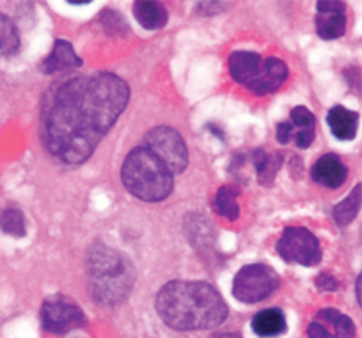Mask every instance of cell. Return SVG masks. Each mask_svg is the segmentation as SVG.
I'll return each mask as SVG.
<instances>
[{
  "instance_id": "obj_12",
  "label": "cell",
  "mask_w": 362,
  "mask_h": 338,
  "mask_svg": "<svg viewBox=\"0 0 362 338\" xmlns=\"http://www.w3.org/2000/svg\"><path fill=\"white\" fill-rule=\"evenodd\" d=\"M316 32L324 40L342 37L347 30V5L339 0H322L316 5Z\"/></svg>"
},
{
  "instance_id": "obj_19",
  "label": "cell",
  "mask_w": 362,
  "mask_h": 338,
  "mask_svg": "<svg viewBox=\"0 0 362 338\" xmlns=\"http://www.w3.org/2000/svg\"><path fill=\"white\" fill-rule=\"evenodd\" d=\"M21 47V34L16 23L5 14H0V57L13 56Z\"/></svg>"
},
{
  "instance_id": "obj_13",
  "label": "cell",
  "mask_w": 362,
  "mask_h": 338,
  "mask_svg": "<svg viewBox=\"0 0 362 338\" xmlns=\"http://www.w3.org/2000/svg\"><path fill=\"white\" fill-rule=\"evenodd\" d=\"M310 176H312L315 183L329 189H336L346 183L349 169L338 154L329 152L315 162Z\"/></svg>"
},
{
  "instance_id": "obj_6",
  "label": "cell",
  "mask_w": 362,
  "mask_h": 338,
  "mask_svg": "<svg viewBox=\"0 0 362 338\" xmlns=\"http://www.w3.org/2000/svg\"><path fill=\"white\" fill-rule=\"evenodd\" d=\"M281 279L273 267L264 263L245 265L233 279V297L245 305L264 301L279 289Z\"/></svg>"
},
{
  "instance_id": "obj_7",
  "label": "cell",
  "mask_w": 362,
  "mask_h": 338,
  "mask_svg": "<svg viewBox=\"0 0 362 338\" xmlns=\"http://www.w3.org/2000/svg\"><path fill=\"white\" fill-rule=\"evenodd\" d=\"M276 251L286 263L312 267L321 263L322 248L317 237L304 227H288L276 243Z\"/></svg>"
},
{
  "instance_id": "obj_18",
  "label": "cell",
  "mask_w": 362,
  "mask_h": 338,
  "mask_svg": "<svg viewBox=\"0 0 362 338\" xmlns=\"http://www.w3.org/2000/svg\"><path fill=\"white\" fill-rule=\"evenodd\" d=\"M238 197H239V189L235 186H222L219 188L216 198H214V207L219 215L226 217L227 220H238L239 219V203H238Z\"/></svg>"
},
{
  "instance_id": "obj_4",
  "label": "cell",
  "mask_w": 362,
  "mask_h": 338,
  "mask_svg": "<svg viewBox=\"0 0 362 338\" xmlns=\"http://www.w3.org/2000/svg\"><path fill=\"white\" fill-rule=\"evenodd\" d=\"M124 186L144 202H160L175 186L173 172L145 146H137L127 155L120 171Z\"/></svg>"
},
{
  "instance_id": "obj_2",
  "label": "cell",
  "mask_w": 362,
  "mask_h": 338,
  "mask_svg": "<svg viewBox=\"0 0 362 338\" xmlns=\"http://www.w3.org/2000/svg\"><path fill=\"white\" fill-rule=\"evenodd\" d=\"M156 310L162 322L176 331H205L221 326L228 317L226 300L204 282L176 280L162 286Z\"/></svg>"
},
{
  "instance_id": "obj_5",
  "label": "cell",
  "mask_w": 362,
  "mask_h": 338,
  "mask_svg": "<svg viewBox=\"0 0 362 338\" xmlns=\"http://www.w3.org/2000/svg\"><path fill=\"white\" fill-rule=\"evenodd\" d=\"M228 71L233 80L259 97L278 91L288 77V66L284 60L278 57L264 59L255 51L231 53Z\"/></svg>"
},
{
  "instance_id": "obj_11",
  "label": "cell",
  "mask_w": 362,
  "mask_h": 338,
  "mask_svg": "<svg viewBox=\"0 0 362 338\" xmlns=\"http://www.w3.org/2000/svg\"><path fill=\"white\" fill-rule=\"evenodd\" d=\"M355 335L353 320L333 308L317 310L307 326V338H355Z\"/></svg>"
},
{
  "instance_id": "obj_9",
  "label": "cell",
  "mask_w": 362,
  "mask_h": 338,
  "mask_svg": "<svg viewBox=\"0 0 362 338\" xmlns=\"http://www.w3.org/2000/svg\"><path fill=\"white\" fill-rule=\"evenodd\" d=\"M40 320L51 334H66L87 323L83 310L73 300L60 296L49 297L44 301L40 309Z\"/></svg>"
},
{
  "instance_id": "obj_17",
  "label": "cell",
  "mask_w": 362,
  "mask_h": 338,
  "mask_svg": "<svg viewBox=\"0 0 362 338\" xmlns=\"http://www.w3.org/2000/svg\"><path fill=\"white\" fill-rule=\"evenodd\" d=\"M133 14L141 27L148 31L160 30L168 22V11L165 5L159 2H151V0L150 2H146V0L134 2Z\"/></svg>"
},
{
  "instance_id": "obj_20",
  "label": "cell",
  "mask_w": 362,
  "mask_h": 338,
  "mask_svg": "<svg viewBox=\"0 0 362 338\" xmlns=\"http://www.w3.org/2000/svg\"><path fill=\"white\" fill-rule=\"evenodd\" d=\"M361 210V185L355 186L351 194L333 207V219L339 227H346L350 222L355 220Z\"/></svg>"
},
{
  "instance_id": "obj_14",
  "label": "cell",
  "mask_w": 362,
  "mask_h": 338,
  "mask_svg": "<svg viewBox=\"0 0 362 338\" xmlns=\"http://www.w3.org/2000/svg\"><path fill=\"white\" fill-rule=\"evenodd\" d=\"M327 123L334 138L341 142H351L358 134L359 114L342 105H334L327 114Z\"/></svg>"
},
{
  "instance_id": "obj_8",
  "label": "cell",
  "mask_w": 362,
  "mask_h": 338,
  "mask_svg": "<svg viewBox=\"0 0 362 338\" xmlns=\"http://www.w3.org/2000/svg\"><path fill=\"white\" fill-rule=\"evenodd\" d=\"M145 148L150 150L175 174L185 171L188 150L185 140L175 128L156 126L145 135Z\"/></svg>"
},
{
  "instance_id": "obj_3",
  "label": "cell",
  "mask_w": 362,
  "mask_h": 338,
  "mask_svg": "<svg viewBox=\"0 0 362 338\" xmlns=\"http://www.w3.org/2000/svg\"><path fill=\"white\" fill-rule=\"evenodd\" d=\"M87 272L93 297L103 305H117L132 292L134 270L119 251L96 245L88 254Z\"/></svg>"
},
{
  "instance_id": "obj_16",
  "label": "cell",
  "mask_w": 362,
  "mask_h": 338,
  "mask_svg": "<svg viewBox=\"0 0 362 338\" xmlns=\"http://www.w3.org/2000/svg\"><path fill=\"white\" fill-rule=\"evenodd\" d=\"M253 332L261 338H274L287 332V318L279 308L262 309L252 320Z\"/></svg>"
},
{
  "instance_id": "obj_22",
  "label": "cell",
  "mask_w": 362,
  "mask_h": 338,
  "mask_svg": "<svg viewBox=\"0 0 362 338\" xmlns=\"http://www.w3.org/2000/svg\"><path fill=\"white\" fill-rule=\"evenodd\" d=\"M253 163L256 167L257 177H259L257 180H261L262 183H265V180H273L276 171L279 168L281 157L279 155H269L262 150H259L253 154Z\"/></svg>"
},
{
  "instance_id": "obj_24",
  "label": "cell",
  "mask_w": 362,
  "mask_h": 338,
  "mask_svg": "<svg viewBox=\"0 0 362 338\" xmlns=\"http://www.w3.org/2000/svg\"><path fill=\"white\" fill-rule=\"evenodd\" d=\"M359 289H361V275L358 277V282H356V297H358V303L361 305V297H359Z\"/></svg>"
},
{
  "instance_id": "obj_25",
  "label": "cell",
  "mask_w": 362,
  "mask_h": 338,
  "mask_svg": "<svg viewBox=\"0 0 362 338\" xmlns=\"http://www.w3.org/2000/svg\"><path fill=\"white\" fill-rule=\"evenodd\" d=\"M68 4H70V5H88L90 0H82V2H77V0H70Z\"/></svg>"
},
{
  "instance_id": "obj_21",
  "label": "cell",
  "mask_w": 362,
  "mask_h": 338,
  "mask_svg": "<svg viewBox=\"0 0 362 338\" xmlns=\"http://www.w3.org/2000/svg\"><path fill=\"white\" fill-rule=\"evenodd\" d=\"M0 229L10 234L13 237L22 239L27 234L22 211L16 210V207H8V210H5L0 214Z\"/></svg>"
},
{
  "instance_id": "obj_10",
  "label": "cell",
  "mask_w": 362,
  "mask_h": 338,
  "mask_svg": "<svg viewBox=\"0 0 362 338\" xmlns=\"http://www.w3.org/2000/svg\"><path fill=\"white\" fill-rule=\"evenodd\" d=\"M316 119L312 111L305 107H296L290 112V119L276 126V138L281 145L290 142L299 150H307L315 142Z\"/></svg>"
},
{
  "instance_id": "obj_1",
  "label": "cell",
  "mask_w": 362,
  "mask_h": 338,
  "mask_svg": "<svg viewBox=\"0 0 362 338\" xmlns=\"http://www.w3.org/2000/svg\"><path fill=\"white\" fill-rule=\"evenodd\" d=\"M130 100L124 79L111 73L76 76L48 90L40 114V135L51 155L81 164L96 151Z\"/></svg>"
},
{
  "instance_id": "obj_23",
  "label": "cell",
  "mask_w": 362,
  "mask_h": 338,
  "mask_svg": "<svg viewBox=\"0 0 362 338\" xmlns=\"http://www.w3.org/2000/svg\"><path fill=\"white\" fill-rule=\"evenodd\" d=\"M316 286H317L319 289H322V291H336V289L339 288V283H338V280L334 279L333 275L327 274V272H322V274L317 275Z\"/></svg>"
},
{
  "instance_id": "obj_15",
  "label": "cell",
  "mask_w": 362,
  "mask_h": 338,
  "mask_svg": "<svg viewBox=\"0 0 362 338\" xmlns=\"http://www.w3.org/2000/svg\"><path fill=\"white\" fill-rule=\"evenodd\" d=\"M83 65L82 59L77 56L73 45L68 40H56L51 54L42 62L40 69L45 74H56L65 69L81 68Z\"/></svg>"
}]
</instances>
